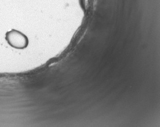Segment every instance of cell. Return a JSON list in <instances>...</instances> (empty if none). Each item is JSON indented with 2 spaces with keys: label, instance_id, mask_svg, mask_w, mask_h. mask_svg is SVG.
<instances>
[{
  "label": "cell",
  "instance_id": "6da1fadb",
  "mask_svg": "<svg viewBox=\"0 0 160 127\" xmlns=\"http://www.w3.org/2000/svg\"><path fill=\"white\" fill-rule=\"evenodd\" d=\"M6 39L10 45L16 49H22L28 45V39L27 36L15 30L7 32Z\"/></svg>",
  "mask_w": 160,
  "mask_h": 127
}]
</instances>
